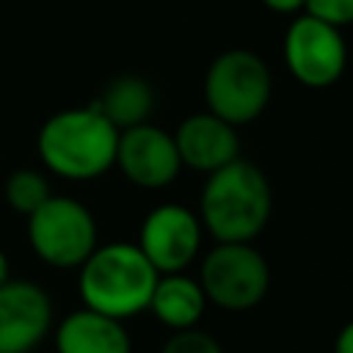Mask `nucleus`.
<instances>
[{
    "mask_svg": "<svg viewBox=\"0 0 353 353\" xmlns=\"http://www.w3.org/2000/svg\"><path fill=\"white\" fill-rule=\"evenodd\" d=\"M116 143L119 130L97 105L58 110L36 135L44 168L72 182H88L110 171L116 163Z\"/></svg>",
    "mask_w": 353,
    "mask_h": 353,
    "instance_id": "nucleus-1",
    "label": "nucleus"
},
{
    "mask_svg": "<svg viewBox=\"0 0 353 353\" xmlns=\"http://www.w3.org/2000/svg\"><path fill=\"white\" fill-rule=\"evenodd\" d=\"M273 193L268 176L237 157L207 174L199 199V221L215 243H251L270 221Z\"/></svg>",
    "mask_w": 353,
    "mask_h": 353,
    "instance_id": "nucleus-2",
    "label": "nucleus"
},
{
    "mask_svg": "<svg viewBox=\"0 0 353 353\" xmlns=\"http://www.w3.org/2000/svg\"><path fill=\"white\" fill-rule=\"evenodd\" d=\"M77 270V292L83 306L116 320L146 312L160 276L143 251L124 240L97 245Z\"/></svg>",
    "mask_w": 353,
    "mask_h": 353,
    "instance_id": "nucleus-3",
    "label": "nucleus"
},
{
    "mask_svg": "<svg viewBox=\"0 0 353 353\" xmlns=\"http://www.w3.org/2000/svg\"><path fill=\"white\" fill-rule=\"evenodd\" d=\"M273 77L265 61L251 50L221 52L204 74L207 110L232 127L259 119L270 102Z\"/></svg>",
    "mask_w": 353,
    "mask_h": 353,
    "instance_id": "nucleus-4",
    "label": "nucleus"
},
{
    "mask_svg": "<svg viewBox=\"0 0 353 353\" xmlns=\"http://www.w3.org/2000/svg\"><path fill=\"white\" fill-rule=\"evenodd\" d=\"M28 243L33 254L61 270L80 268L99 245L91 210L72 196H50L28 215Z\"/></svg>",
    "mask_w": 353,
    "mask_h": 353,
    "instance_id": "nucleus-5",
    "label": "nucleus"
},
{
    "mask_svg": "<svg viewBox=\"0 0 353 353\" xmlns=\"http://www.w3.org/2000/svg\"><path fill=\"white\" fill-rule=\"evenodd\" d=\"M199 284L207 303L226 312H245L265 301L270 268L251 243H215L201 259Z\"/></svg>",
    "mask_w": 353,
    "mask_h": 353,
    "instance_id": "nucleus-6",
    "label": "nucleus"
},
{
    "mask_svg": "<svg viewBox=\"0 0 353 353\" xmlns=\"http://www.w3.org/2000/svg\"><path fill=\"white\" fill-rule=\"evenodd\" d=\"M284 61L292 77L306 88L334 85L347 63L342 28L328 25L312 14H301L284 33Z\"/></svg>",
    "mask_w": 353,
    "mask_h": 353,
    "instance_id": "nucleus-7",
    "label": "nucleus"
},
{
    "mask_svg": "<svg viewBox=\"0 0 353 353\" xmlns=\"http://www.w3.org/2000/svg\"><path fill=\"white\" fill-rule=\"evenodd\" d=\"M201 232L204 226L193 210L182 204H160L146 212L135 245L157 273H182L199 256Z\"/></svg>",
    "mask_w": 353,
    "mask_h": 353,
    "instance_id": "nucleus-8",
    "label": "nucleus"
},
{
    "mask_svg": "<svg viewBox=\"0 0 353 353\" xmlns=\"http://www.w3.org/2000/svg\"><path fill=\"white\" fill-rule=\"evenodd\" d=\"M113 165L132 185L146 188V190H160L171 185L182 171L174 132H165L163 127L149 124V121L119 132Z\"/></svg>",
    "mask_w": 353,
    "mask_h": 353,
    "instance_id": "nucleus-9",
    "label": "nucleus"
},
{
    "mask_svg": "<svg viewBox=\"0 0 353 353\" xmlns=\"http://www.w3.org/2000/svg\"><path fill=\"white\" fill-rule=\"evenodd\" d=\"M52 331V301L28 279L0 284V353H30Z\"/></svg>",
    "mask_w": 353,
    "mask_h": 353,
    "instance_id": "nucleus-10",
    "label": "nucleus"
},
{
    "mask_svg": "<svg viewBox=\"0 0 353 353\" xmlns=\"http://www.w3.org/2000/svg\"><path fill=\"white\" fill-rule=\"evenodd\" d=\"M174 143H176L182 165L193 171H204V174H212L240 157L237 130L210 110L188 116L176 127Z\"/></svg>",
    "mask_w": 353,
    "mask_h": 353,
    "instance_id": "nucleus-11",
    "label": "nucleus"
},
{
    "mask_svg": "<svg viewBox=\"0 0 353 353\" xmlns=\"http://www.w3.org/2000/svg\"><path fill=\"white\" fill-rule=\"evenodd\" d=\"M58 353H132L124 320L94 309H74L55 325Z\"/></svg>",
    "mask_w": 353,
    "mask_h": 353,
    "instance_id": "nucleus-12",
    "label": "nucleus"
},
{
    "mask_svg": "<svg viewBox=\"0 0 353 353\" xmlns=\"http://www.w3.org/2000/svg\"><path fill=\"white\" fill-rule=\"evenodd\" d=\"M204 309H207V298H204L199 279L188 276L185 270L157 276V284L149 298V312L165 328H171V331L193 328V325H199Z\"/></svg>",
    "mask_w": 353,
    "mask_h": 353,
    "instance_id": "nucleus-13",
    "label": "nucleus"
},
{
    "mask_svg": "<svg viewBox=\"0 0 353 353\" xmlns=\"http://www.w3.org/2000/svg\"><path fill=\"white\" fill-rule=\"evenodd\" d=\"M94 105L121 132V130L149 121V113L154 108V91L149 80H143L141 74H119L102 88Z\"/></svg>",
    "mask_w": 353,
    "mask_h": 353,
    "instance_id": "nucleus-14",
    "label": "nucleus"
},
{
    "mask_svg": "<svg viewBox=\"0 0 353 353\" xmlns=\"http://www.w3.org/2000/svg\"><path fill=\"white\" fill-rule=\"evenodd\" d=\"M52 196V188H50V179L36 171V168H17L6 176V185H3V199L6 204L19 212V215H30L33 210H39L47 199Z\"/></svg>",
    "mask_w": 353,
    "mask_h": 353,
    "instance_id": "nucleus-15",
    "label": "nucleus"
},
{
    "mask_svg": "<svg viewBox=\"0 0 353 353\" xmlns=\"http://www.w3.org/2000/svg\"><path fill=\"white\" fill-rule=\"evenodd\" d=\"M160 353H223V347L212 334H207L199 325H193V328L174 331L165 339Z\"/></svg>",
    "mask_w": 353,
    "mask_h": 353,
    "instance_id": "nucleus-16",
    "label": "nucleus"
},
{
    "mask_svg": "<svg viewBox=\"0 0 353 353\" xmlns=\"http://www.w3.org/2000/svg\"><path fill=\"white\" fill-rule=\"evenodd\" d=\"M303 11L336 28L353 25V0H306Z\"/></svg>",
    "mask_w": 353,
    "mask_h": 353,
    "instance_id": "nucleus-17",
    "label": "nucleus"
},
{
    "mask_svg": "<svg viewBox=\"0 0 353 353\" xmlns=\"http://www.w3.org/2000/svg\"><path fill=\"white\" fill-rule=\"evenodd\" d=\"M262 6L276 14H295V11H303L306 0H262Z\"/></svg>",
    "mask_w": 353,
    "mask_h": 353,
    "instance_id": "nucleus-18",
    "label": "nucleus"
},
{
    "mask_svg": "<svg viewBox=\"0 0 353 353\" xmlns=\"http://www.w3.org/2000/svg\"><path fill=\"white\" fill-rule=\"evenodd\" d=\"M334 353H353V320H347L339 328L336 342H334Z\"/></svg>",
    "mask_w": 353,
    "mask_h": 353,
    "instance_id": "nucleus-19",
    "label": "nucleus"
},
{
    "mask_svg": "<svg viewBox=\"0 0 353 353\" xmlns=\"http://www.w3.org/2000/svg\"><path fill=\"white\" fill-rule=\"evenodd\" d=\"M8 279H11V265H8L6 251L0 248V284H3V281H8Z\"/></svg>",
    "mask_w": 353,
    "mask_h": 353,
    "instance_id": "nucleus-20",
    "label": "nucleus"
}]
</instances>
